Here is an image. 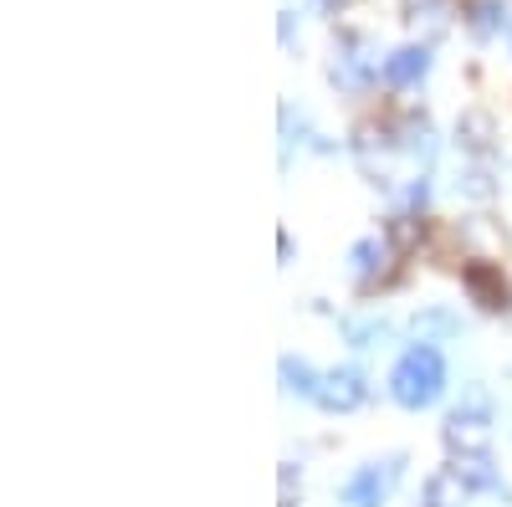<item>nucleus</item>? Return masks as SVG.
Listing matches in <instances>:
<instances>
[{"mask_svg":"<svg viewBox=\"0 0 512 507\" xmlns=\"http://www.w3.org/2000/svg\"><path fill=\"white\" fill-rule=\"evenodd\" d=\"M441 390H446V364H441V354H436L431 344L410 349V354L395 364V374H390V395H395L405 410H425V405H436V400H441Z\"/></svg>","mask_w":512,"mask_h":507,"instance_id":"1","label":"nucleus"},{"mask_svg":"<svg viewBox=\"0 0 512 507\" xmlns=\"http://www.w3.org/2000/svg\"><path fill=\"white\" fill-rule=\"evenodd\" d=\"M323 410H333V415H344V410H359L364 400H369V385H364V374L359 369H333V374H323L318 379V395H313Z\"/></svg>","mask_w":512,"mask_h":507,"instance_id":"2","label":"nucleus"},{"mask_svg":"<svg viewBox=\"0 0 512 507\" xmlns=\"http://www.w3.org/2000/svg\"><path fill=\"white\" fill-rule=\"evenodd\" d=\"M487 441H492L487 410H466V405H461V410L446 420V446H451V451H461V456H482Z\"/></svg>","mask_w":512,"mask_h":507,"instance_id":"3","label":"nucleus"},{"mask_svg":"<svg viewBox=\"0 0 512 507\" xmlns=\"http://www.w3.org/2000/svg\"><path fill=\"white\" fill-rule=\"evenodd\" d=\"M395 472H400V456H395L384 472H379V461L359 467V472L349 477V487H344V507H379L384 492H390V482H395Z\"/></svg>","mask_w":512,"mask_h":507,"instance_id":"4","label":"nucleus"},{"mask_svg":"<svg viewBox=\"0 0 512 507\" xmlns=\"http://www.w3.org/2000/svg\"><path fill=\"white\" fill-rule=\"evenodd\" d=\"M461 282H466V292H472V303H477V308H487V313H497V308L507 303L502 272H497L492 262H472V267L461 272Z\"/></svg>","mask_w":512,"mask_h":507,"instance_id":"5","label":"nucleus"},{"mask_svg":"<svg viewBox=\"0 0 512 507\" xmlns=\"http://www.w3.org/2000/svg\"><path fill=\"white\" fill-rule=\"evenodd\" d=\"M425 72H431V52L425 47H400L390 62H384V82H395V88H410V82H420Z\"/></svg>","mask_w":512,"mask_h":507,"instance_id":"6","label":"nucleus"},{"mask_svg":"<svg viewBox=\"0 0 512 507\" xmlns=\"http://www.w3.org/2000/svg\"><path fill=\"white\" fill-rule=\"evenodd\" d=\"M344 333H349V344H354V349H379V344H390L395 323H390V318H349Z\"/></svg>","mask_w":512,"mask_h":507,"instance_id":"7","label":"nucleus"},{"mask_svg":"<svg viewBox=\"0 0 512 507\" xmlns=\"http://www.w3.org/2000/svg\"><path fill=\"white\" fill-rule=\"evenodd\" d=\"M318 379L323 374H313V364H303V359H282V390L287 395H318Z\"/></svg>","mask_w":512,"mask_h":507,"instance_id":"8","label":"nucleus"},{"mask_svg":"<svg viewBox=\"0 0 512 507\" xmlns=\"http://www.w3.org/2000/svg\"><path fill=\"white\" fill-rule=\"evenodd\" d=\"M456 497H461V477H456V472H436L431 482H425L420 507H451Z\"/></svg>","mask_w":512,"mask_h":507,"instance_id":"9","label":"nucleus"},{"mask_svg":"<svg viewBox=\"0 0 512 507\" xmlns=\"http://www.w3.org/2000/svg\"><path fill=\"white\" fill-rule=\"evenodd\" d=\"M456 139H461L466 149H487V144H492V118H487V113H461Z\"/></svg>","mask_w":512,"mask_h":507,"instance_id":"10","label":"nucleus"},{"mask_svg":"<svg viewBox=\"0 0 512 507\" xmlns=\"http://www.w3.org/2000/svg\"><path fill=\"white\" fill-rule=\"evenodd\" d=\"M456 190H461L466 200H492V195H497V185H492V169H487V164H472V169H461Z\"/></svg>","mask_w":512,"mask_h":507,"instance_id":"11","label":"nucleus"},{"mask_svg":"<svg viewBox=\"0 0 512 507\" xmlns=\"http://www.w3.org/2000/svg\"><path fill=\"white\" fill-rule=\"evenodd\" d=\"M379 262H384V246H379V241H354V251H349V272H354L359 282H369V277L379 272Z\"/></svg>","mask_w":512,"mask_h":507,"instance_id":"12","label":"nucleus"},{"mask_svg":"<svg viewBox=\"0 0 512 507\" xmlns=\"http://www.w3.org/2000/svg\"><path fill=\"white\" fill-rule=\"evenodd\" d=\"M497 26H507L502 0H477V6H472V31H477V36H492Z\"/></svg>","mask_w":512,"mask_h":507,"instance_id":"13","label":"nucleus"},{"mask_svg":"<svg viewBox=\"0 0 512 507\" xmlns=\"http://www.w3.org/2000/svg\"><path fill=\"white\" fill-rule=\"evenodd\" d=\"M456 477H461V487H497V477H492V467H487V456H466L461 467H456Z\"/></svg>","mask_w":512,"mask_h":507,"instance_id":"14","label":"nucleus"},{"mask_svg":"<svg viewBox=\"0 0 512 507\" xmlns=\"http://www.w3.org/2000/svg\"><path fill=\"white\" fill-rule=\"evenodd\" d=\"M415 333H420V344H425V333H456V318L441 313V308H431V313L415 318Z\"/></svg>","mask_w":512,"mask_h":507,"instance_id":"15","label":"nucleus"},{"mask_svg":"<svg viewBox=\"0 0 512 507\" xmlns=\"http://www.w3.org/2000/svg\"><path fill=\"white\" fill-rule=\"evenodd\" d=\"M390 241H395L400 251H410V246L420 241V221H395V226H390Z\"/></svg>","mask_w":512,"mask_h":507,"instance_id":"16","label":"nucleus"},{"mask_svg":"<svg viewBox=\"0 0 512 507\" xmlns=\"http://www.w3.org/2000/svg\"><path fill=\"white\" fill-rule=\"evenodd\" d=\"M441 11H446V0H425V21H431V26H441V21H446ZM410 16H420V0H410Z\"/></svg>","mask_w":512,"mask_h":507,"instance_id":"17","label":"nucleus"},{"mask_svg":"<svg viewBox=\"0 0 512 507\" xmlns=\"http://www.w3.org/2000/svg\"><path fill=\"white\" fill-rule=\"evenodd\" d=\"M425 195H431V185H425V180H415V185L405 190V200H410V205H425Z\"/></svg>","mask_w":512,"mask_h":507,"instance_id":"18","label":"nucleus"},{"mask_svg":"<svg viewBox=\"0 0 512 507\" xmlns=\"http://www.w3.org/2000/svg\"><path fill=\"white\" fill-rule=\"evenodd\" d=\"M323 6H328V11H333V6H344V0H323Z\"/></svg>","mask_w":512,"mask_h":507,"instance_id":"19","label":"nucleus"}]
</instances>
